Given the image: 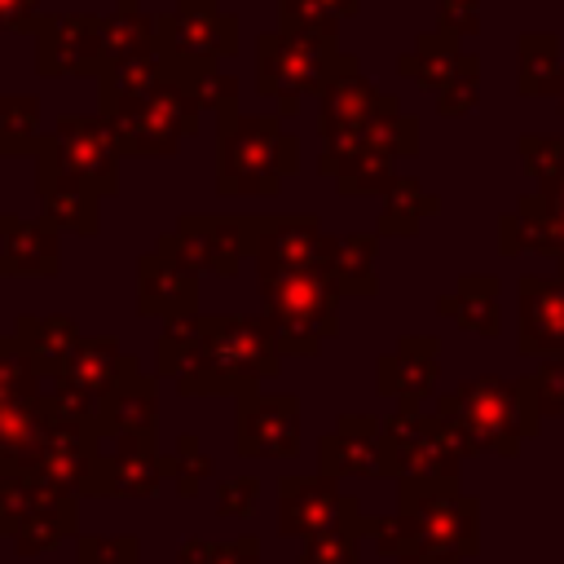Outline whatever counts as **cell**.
<instances>
[{
    "label": "cell",
    "mask_w": 564,
    "mask_h": 564,
    "mask_svg": "<svg viewBox=\"0 0 564 564\" xmlns=\"http://www.w3.org/2000/svg\"><path fill=\"white\" fill-rule=\"evenodd\" d=\"M282 344L264 313H198V339L176 375L185 397H251L278 370Z\"/></svg>",
    "instance_id": "obj_1"
},
{
    "label": "cell",
    "mask_w": 564,
    "mask_h": 564,
    "mask_svg": "<svg viewBox=\"0 0 564 564\" xmlns=\"http://www.w3.org/2000/svg\"><path fill=\"white\" fill-rule=\"evenodd\" d=\"M300 167L295 132H282L278 115L216 119V194H278L282 176Z\"/></svg>",
    "instance_id": "obj_2"
},
{
    "label": "cell",
    "mask_w": 564,
    "mask_h": 564,
    "mask_svg": "<svg viewBox=\"0 0 564 564\" xmlns=\"http://www.w3.org/2000/svg\"><path fill=\"white\" fill-rule=\"evenodd\" d=\"M203 115L207 110L194 93V79L163 70V79L150 93L119 101L106 119L119 141V154H176L181 141L198 132Z\"/></svg>",
    "instance_id": "obj_3"
},
{
    "label": "cell",
    "mask_w": 564,
    "mask_h": 564,
    "mask_svg": "<svg viewBox=\"0 0 564 564\" xmlns=\"http://www.w3.org/2000/svg\"><path fill=\"white\" fill-rule=\"evenodd\" d=\"M344 53L335 35L313 31H260L256 35V93L278 101V115H295L300 97H322Z\"/></svg>",
    "instance_id": "obj_4"
},
{
    "label": "cell",
    "mask_w": 564,
    "mask_h": 564,
    "mask_svg": "<svg viewBox=\"0 0 564 564\" xmlns=\"http://www.w3.org/2000/svg\"><path fill=\"white\" fill-rule=\"evenodd\" d=\"M260 282V313L273 326L282 352L308 357L326 335H335V304L339 286L330 273H256Z\"/></svg>",
    "instance_id": "obj_5"
},
{
    "label": "cell",
    "mask_w": 564,
    "mask_h": 564,
    "mask_svg": "<svg viewBox=\"0 0 564 564\" xmlns=\"http://www.w3.org/2000/svg\"><path fill=\"white\" fill-rule=\"evenodd\" d=\"M159 53L163 66L185 79L212 75L220 57L238 53V18L220 9V0H176L159 13Z\"/></svg>",
    "instance_id": "obj_6"
},
{
    "label": "cell",
    "mask_w": 564,
    "mask_h": 564,
    "mask_svg": "<svg viewBox=\"0 0 564 564\" xmlns=\"http://www.w3.org/2000/svg\"><path fill=\"white\" fill-rule=\"evenodd\" d=\"M256 229H260V216H203V212H185L167 234H159L154 251H163L167 260L185 264L189 273L234 278L238 264L256 247Z\"/></svg>",
    "instance_id": "obj_7"
},
{
    "label": "cell",
    "mask_w": 564,
    "mask_h": 564,
    "mask_svg": "<svg viewBox=\"0 0 564 564\" xmlns=\"http://www.w3.org/2000/svg\"><path fill=\"white\" fill-rule=\"evenodd\" d=\"M0 533L18 555H44L66 538H79V498L48 494L26 476H0Z\"/></svg>",
    "instance_id": "obj_8"
},
{
    "label": "cell",
    "mask_w": 564,
    "mask_h": 564,
    "mask_svg": "<svg viewBox=\"0 0 564 564\" xmlns=\"http://www.w3.org/2000/svg\"><path fill=\"white\" fill-rule=\"evenodd\" d=\"M40 150H48L57 159V167L70 172L75 181H84L93 194H101V198L119 194V159L123 154H119V141L101 110L97 115H62L44 132Z\"/></svg>",
    "instance_id": "obj_9"
},
{
    "label": "cell",
    "mask_w": 564,
    "mask_h": 564,
    "mask_svg": "<svg viewBox=\"0 0 564 564\" xmlns=\"http://www.w3.org/2000/svg\"><path fill=\"white\" fill-rule=\"evenodd\" d=\"M128 370H137V357H128L115 335H84L75 344V352L66 357V366L53 375V388L62 392L70 414H79L84 423L97 427L106 401L128 379Z\"/></svg>",
    "instance_id": "obj_10"
},
{
    "label": "cell",
    "mask_w": 564,
    "mask_h": 564,
    "mask_svg": "<svg viewBox=\"0 0 564 564\" xmlns=\"http://www.w3.org/2000/svg\"><path fill=\"white\" fill-rule=\"evenodd\" d=\"M335 242L317 216H260L251 264L256 273H326Z\"/></svg>",
    "instance_id": "obj_11"
},
{
    "label": "cell",
    "mask_w": 564,
    "mask_h": 564,
    "mask_svg": "<svg viewBox=\"0 0 564 564\" xmlns=\"http://www.w3.org/2000/svg\"><path fill=\"white\" fill-rule=\"evenodd\" d=\"M339 524H366L357 498L335 489V476H282L278 480V533L313 538Z\"/></svg>",
    "instance_id": "obj_12"
},
{
    "label": "cell",
    "mask_w": 564,
    "mask_h": 564,
    "mask_svg": "<svg viewBox=\"0 0 564 564\" xmlns=\"http://www.w3.org/2000/svg\"><path fill=\"white\" fill-rule=\"evenodd\" d=\"M97 498H154L163 489V454L154 441L128 432H93Z\"/></svg>",
    "instance_id": "obj_13"
},
{
    "label": "cell",
    "mask_w": 564,
    "mask_h": 564,
    "mask_svg": "<svg viewBox=\"0 0 564 564\" xmlns=\"http://www.w3.org/2000/svg\"><path fill=\"white\" fill-rule=\"evenodd\" d=\"M234 449L242 458H295L300 454V401L291 392H251L238 401Z\"/></svg>",
    "instance_id": "obj_14"
},
{
    "label": "cell",
    "mask_w": 564,
    "mask_h": 564,
    "mask_svg": "<svg viewBox=\"0 0 564 564\" xmlns=\"http://www.w3.org/2000/svg\"><path fill=\"white\" fill-rule=\"evenodd\" d=\"M40 75H97L101 70V13H44L35 31Z\"/></svg>",
    "instance_id": "obj_15"
},
{
    "label": "cell",
    "mask_w": 564,
    "mask_h": 564,
    "mask_svg": "<svg viewBox=\"0 0 564 564\" xmlns=\"http://www.w3.org/2000/svg\"><path fill=\"white\" fill-rule=\"evenodd\" d=\"M62 229L40 216H13L0 212V278H53L62 264Z\"/></svg>",
    "instance_id": "obj_16"
},
{
    "label": "cell",
    "mask_w": 564,
    "mask_h": 564,
    "mask_svg": "<svg viewBox=\"0 0 564 564\" xmlns=\"http://www.w3.org/2000/svg\"><path fill=\"white\" fill-rule=\"evenodd\" d=\"M137 313L163 322L198 313V273L167 260L163 251L137 256Z\"/></svg>",
    "instance_id": "obj_17"
},
{
    "label": "cell",
    "mask_w": 564,
    "mask_h": 564,
    "mask_svg": "<svg viewBox=\"0 0 564 564\" xmlns=\"http://www.w3.org/2000/svg\"><path fill=\"white\" fill-rule=\"evenodd\" d=\"M35 185H40L44 216H48L57 229H75V234H84V238H93V234L101 229V220H97L101 194H93L84 181H75L70 172H62L48 150H35Z\"/></svg>",
    "instance_id": "obj_18"
},
{
    "label": "cell",
    "mask_w": 564,
    "mask_h": 564,
    "mask_svg": "<svg viewBox=\"0 0 564 564\" xmlns=\"http://www.w3.org/2000/svg\"><path fill=\"white\" fill-rule=\"evenodd\" d=\"M322 476H379L388 471L383 441H375V419L370 414H344L339 432L322 436Z\"/></svg>",
    "instance_id": "obj_19"
},
{
    "label": "cell",
    "mask_w": 564,
    "mask_h": 564,
    "mask_svg": "<svg viewBox=\"0 0 564 564\" xmlns=\"http://www.w3.org/2000/svg\"><path fill=\"white\" fill-rule=\"evenodd\" d=\"M93 432H128L141 441H159V375H141V366L128 370Z\"/></svg>",
    "instance_id": "obj_20"
},
{
    "label": "cell",
    "mask_w": 564,
    "mask_h": 564,
    "mask_svg": "<svg viewBox=\"0 0 564 564\" xmlns=\"http://www.w3.org/2000/svg\"><path fill=\"white\" fill-rule=\"evenodd\" d=\"M159 48V13H145L141 0H115V9L101 18V70H115L119 62Z\"/></svg>",
    "instance_id": "obj_21"
},
{
    "label": "cell",
    "mask_w": 564,
    "mask_h": 564,
    "mask_svg": "<svg viewBox=\"0 0 564 564\" xmlns=\"http://www.w3.org/2000/svg\"><path fill=\"white\" fill-rule=\"evenodd\" d=\"M13 335H18V344L26 348V357L35 361L40 375H57L66 366V357L75 352V344L84 339L75 317H66V313H44V317L22 313L13 322Z\"/></svg>",
    "instance_id": "obj_22"
},
{
    "label": "cell",
    "mask_w": 564,
    "mask_h": 564,
    "mask_svg": "<svg viewBox=\"0 0 564 564\" xmlns=\"http://www.w3.org/2000/svg\"><path fill=\"white\" fill-rule=\"evenodd\" d=\"M432 344H419V339H405L392 357L379 361V392H392L401 397L405 405H414L423 397V388L432 383Z\"/></svg>",
    "instance_id": "obj_23"
},
{
    "label": "cell",
    "mask_w": 564,
    "mask_h": 564,
    "mask_svg": "<svg viewBox=\"0 0 564 564\" xmlns=\"http://www.w3.org/2000/svg\"><path fill=\"white\" fill-rule=\"evenodd\" d=\"M40 141H44L40 97H31V93L0 97V154H35Z\"/></svg>",
    "instance_id": "obj_24"
},
{
    "label": "cell",
    "mask_w": 564,
    "mask_h": 564,
    "mask_svg": "<svg viewBox=\"0 0 564 564\" xmlns=\"http://www.w3.org/2000/svg\"><path fill=\"white\" fill-rule=\"evenodd\" d=\"M163 476L176 485L181 498H198L203 485L216 476V463H212V454L203 449V441H198L194 432H185V436H176V449L163 454Z\"/></svg>",
    "instance_id": "obj_25"
},
{
    "label": "cell",
    "mask_w": 564,
    "mask_h": 564,
    "mask_svg": "<svg viewBox=\"0 0 564 564\" xmlns=\"http://www.w3.org/2000/svg\"><path fill=\"white\" fill-rule=\"evenodd\" d=\"M357 13V0H278V31H313V35H335L339 18Z\"/></svg>",
    "instance_id": "obj_26"
},
{
    "label": "cell",
    "mask_w": 564,
    "mask_h": 564,
    "mask_svg": "<svg viewBox=\"0 0 564 564\" xmlns=\"http://www.w3.org/2000/svg\"><path fill=\"white\" fill-rule=\"evenodd\" d=\"M370 256H375V242L370 238H339L335 242V256H330V282L339 286V295H366L375 291V273H370Z\"/></svg>",
    "instance_id": "obj_27"
},
{
    "label": "cell",
    "mask_w": 564,
    "mask_h": 564,
    "mask_svg": "<svg viewBox=\"0 0 564 564\" xmlns=\"http://www.w3.org/2000/svg\"><path fill=\"white\" fill-rule=\"evenodd\" d=\"M335 176H339V189L344 194H370V189H388V176H392V154L383 150H352L335 163Z\"/></svg>",
    "instance_id": "obj_28"
},
{
    "label": "cell",
    "mask_w": 564,
    "mask_h": 564,
    "mask_svg": "<svg viewBox=\"0 0 564 564\" xmlns=\"http://www.w3.org/2000/svg\"><path fill=\"white\" fill-rule=\"evenodd\" d=\"M176 564H260V538H251V533L229 538V542L185 538L176 551Z\"/></svg>",
    "instance_id": "obj_29"
},
{
    "label": "cell",
    "mask_w": 564,
    "mask_h": 564,
    "mask_svg": "<svg viewBox=\"0 0 564 564\" xmlns=\"http://www.w3.org/2000/svg\"><path fill=\"white\" fill-rule=\"evenodd\" d=\"M357 533H366V524H339V529L313 533L304 538L295 564H357Z\"/></svg>",
    "instance_id": "obj_30"
},
{
    "label": "cell",
    "mask_w": 564,
    "mask_h": 564,
    "mask_svg": "<svg viewBox=\"0 0 564 564\" xmlns=\"http://www.w3.org/2000/svg\"><path fill=\"white\" fill-rule=\"evenodd\" d=\"M40 370L26 357V348L18 344V335H0V401L4 397H26V392H44L40 388Z\"/></svg>",
    "instance_id": "obj_31"
},
{
    "label": "cell",
    "mask_w": 564,
    "mask_h": 564,
    "mask_svg": "<svg viewBox=\"0 0 564 564\" xmlns=\"http://www.w3.org/2000/svg\"><path fill=\"white\" fill-rule=\"evenodd\" d=\"M75 564H141V542L132 533H79Z\"/></svg>",
    "instance_id": "obj_32"
},
{
    "label": "cell",
    "mask_w": 564,
    "mask_h": 564,
    "mask_svg": "<svg viewBox=\"0 0 564 564\" xmlns=\"http://www.w3.org/2000/svg\"><path fill=\"white\" fill-rule=\"evenodd\" d=\"M194 93L203 101V110H212V119H229L238 115V79L229 70H212L194 79Z\"/></svg>",
    "instance_id": "obj_33"
},
{
    "label": "cell",
    "mask_w": 564,
    "mask_h": 564,
    "mask_svg": "<svg viewBox=\"0 0 564 564\" xmlns=\"http://www.w3.org/2000/svg\"><path fill=\"white\" fill-rule=\"evenodd\" d=\"M419 207H423L419 185H414V181H392V185H388V207H383V216H379V229H383V234H410Z\"/></svg>",
    "instance_id": "obj_34"
},
{
    "label": "cell",
    "mask_w": 564,
    "mask_h": 564,
    "mask_svg": "<svg viewBox=\"0 0 564 564\" xmlns=\"http://www.w3.org/2000/svg\"><path fill=\"white\" fill-rule=\"evenodd\" d=\"M256 498H260V476H229L216 485V516H225V520L251 516Z\"/></svg>",
    "instance_id": "obj_35"
},
{
    "label": "cell",
    "mask_w": 564,
    "mask_h": 564,
    "mask_svg": "<svg viewBox=\"0 0 564 564\" xmlns=\"http://www.w3.org/2000/svg\"><path fill=\"white\" fill-rule=\"evenodd\" d=\"M40 0H0V31H40Z\"/></svg>",
    "instance_id": "obj_36"
},
{
    "label": "cell",
    "mask_w": 564,
    "mask_h": 564,
    "mask_svg": "<svg viewBox=\"0 0 564 564\" xmlns=\"http://www.w3.org/2000/svg\"><path fill=\"white\" fill-rule=\"evenodd\" d=\"M401 564H445V560H436V555H405Z\"/></svg>",
    "instance_id": "obj_37"
}]
</instances>
